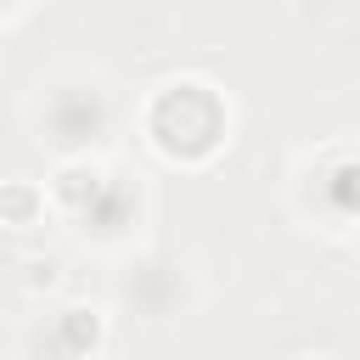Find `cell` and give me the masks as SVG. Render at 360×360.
Wrapping results in <instances>:
<instances>
[{
  "instance_id": "1",
  "label": "cell",
  "mask_w": 360,
  "mask_h": 360,
  "mask_svg": "<svg viewBox=\"0 0 360 360\" xmlns=\"http://www.w3.org/2000/svg\"><path fill=\"white\" fill-rule=\"evenodd\" d=\"M56 349L62 354H101L107 349V315L90 304H68L56 315Z\"/></svg>"
},
{
  "instance_id": "2",
  "label": "cell",
  "mask_w": 360,
  "mask_h": 360,
  "mask_svg": "<svg viewBox=\"0 0 360 360\" xmlns=\"http://www.w3.org/2000/svg\"><path fill=\"white\" fill-rule=\"evenodd\" d=\"M51 214V197L39 180H0V225L11 231H34Z\"/></svg>"
},
{
  "instance_id": "3",
  "label": "cell",
  "mask_w": 360,
  "mask_h": 360,
  "mask_svg": "<svg viewBox=\"0 0 360 360\" xmlns=\"http://www.w3.org/2000/svg\"><path fill=\"white\" fill-rule=\"evenodd\" d=\"M96 191H101V169H96V163H62L45 197H51L56 208H73V214H84V208L96 202Z\"/></svg>"
},
{
  "instance_id": "4",
  "label": "cell",
  "mask_w": 360,
  "mask_h": 360,
  "mask_svg": "<svg viewBox=\"0 0 360 360\" xmlns=\"http://www.w3.org/2000/svg\"><path fill=\"white\" fill-rule=\"evenodd\" d=\"M28 292H56L62 287V259H28Z\"/></svg>"
},
{
  "instance_id": "5",
  "label": "cell",
  "mask_w": 360,
  "mask_h": 360,
  "mask_svg": "<svg viewBox=\"0 0 360 360\" xmlns=\"http://www.w3.org/2000/svg\"><path fill=\"white\" fill-rule=\"evenodd\" d=\"M354 248H360V236H354Z\"/></svg>"
}]
</instances>
